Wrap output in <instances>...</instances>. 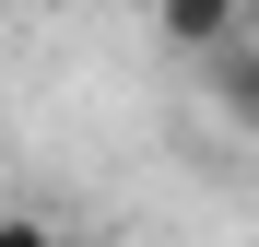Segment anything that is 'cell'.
<instances>
[{
	"instance_id": "6da1fadb",
	"label": "cell",
	"mask_w": 259,
	"mask_h": 247,
	"mask_svg": "<svg viewBox=\"0 0 259 247\" xmlns=\"http://www.w3.org/2000/svg\"><path fill=\"white\" fill-rule=\"evenodd\" d=\"M200 94H212V118H224V130L259 141V24L236 35V47H212V59H200Z\"/></svg>"
},
{
	"instance_id": "7a4b0ae2",
	"label": "cell",
	"mask_w": 259,
	"mask_h": 247,
	"mask_svg": "<svg viewBox=\"0 0 259 247\" xmlns=\"http://www.w3.org/2000/svg\"><path fill=\"white\" fill-rule=\"evenodd\" d=\"M259 12H236V0H177L165 12V47H189V59H212V47H236Z\"/></svg>"
},
{
	"instance_id": "3957f363",
	"label": "cell",
	"mask_w": 259,
	"mask_h": 247,
	"mask_svg": "<svg viewBox=\"0 0 259 247\" xmlns=\"http://www.w3.org/2000/svg\"><path fill=\"white\" fill-rule=\"evenodd\" d=\"M0 247H82V235H59L48 212H0Z\"/></svg>"
}]
</instances>
